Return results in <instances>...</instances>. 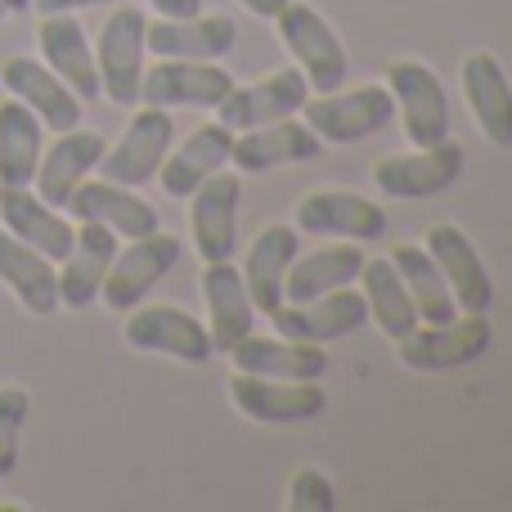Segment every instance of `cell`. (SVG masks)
Returning a JSON list of instances; mask_svg holds the SVG:
<instances>
[{"label": "cell", "instance_id": "cell-1", "mask_svg": "<svg viewBox=\"0 0 512 512\" xmlns=\"http://www.w3.org/2000/svg\"><path fill=\"white\" fill-rule=\"evenodd\" d=\"M270 23L279 27L283 50L297 59V68H301V77H306L310 95H328V90L342 86L351 59H346L342 36L333 32V23H328L315 5H306V0H288V5H283Z\"/></svg>", "mask_w": 512, "mask_h": 512}, {"label": "cell", "instance_id": "cell-2", "mask_svg": "<svg viewBox=\"0 0 512 512\" xmlns=\"http://www.w3.org/2000/svg\"><path fill=\"white\" fill-rule=\"evenodd\" d=\"M495 342L490 315H454L445 324H414L405 337H396V360L414 373H454L477 364Z\"/></svg>", "mask_w": 512, "mask_h": 512}, {"label": "cell", "instance_id": "cell-3", "mask_svg": "<svg viewBox=\"0 0 512 512\" xmlns=\"http://www.w3.org/2000/svg\"><path fill=\"white\" fill-rule=\"evenodd\" d=\"M306 126L319 135V144H360L369 135L387 131L396 117V99H391L387 81H364L351 90H328V95H310L301 104Z\"/></svg>", "mask_w": 512, "mask_h": 512}, {"label": "cell", "instance_id": "cell-4", "mask_svg": "<svg viewBox=\"0 0 512 512\" xmlns=\"http://www.w3.org/2000/svg\"><path fill=\"white\" fill-rule=\"evenodd\" d=\"M468 167V153L463 144L441 140V144H414L405 153H387V158L373 167V185H378L382 198H396V203H423V198H436L454 185Z\"/></svg>", "mask_w": 512, "mask_h": 512}, {"label": "cell", "instance_id": "cell-5", "mask_svg": "<svg viewBox=\"0 0 512 512\" xmlns=\"http://www.w3.org/2000/svg\"><path fill=\"white\" fill-rule=\"evenodd\" d=\"M144 18L140 5H117L99 27L95 68H99V95L117 108L140 104V77H144Z\"/></svg>", "mask_w": 512, "mask_h": 512}, {"label": "cell", "instance_id": "cell-6", "mask_svg": "<svg viewBox=\"0 0 512 512\" xmlns=\"http://www.w3.org/2000/svg\"><path fill=\"white\" fill-rule=\"evenodd\" d=\"M180 252H185L180 239L167 234V230H153V234H144V239H131L126 248H117L113 265H108L99 301H104L108 310H122L126 315V310L140 306V301L149 297L171 270H176Z\"/></svg>", "mask_w": 512, "mask_h": 512}, {"label": "cell", "instance_id": "cell-7", "mask_svg": "<svg viewBox=\"0 0 512 512\" xmlns=\"http://www.w3.org/2000/svg\"><path fill=\"white\" fill-rule=\"evenodd\" d=\"M126 346L144 355H167V360L180 364H207L216 355L212 333L207 324H198V315H189L185 306H171V301H158V306H131L126 315Z\"/></svg>", "mask_w": 512, "mask_h": 512}, {"label": "cell", "instance_id": "cell-8", "mask_svg": "<svg viewBox=\"0 0 512 512\" xmlns=\"http://www.w3.org/2000/svg\"><path fill=\"white\" fill-rule=\"evenodd\" d=\"M230 400L243 418H252L261 427L310 423V418H324L328 409V391L319 387V378L288 382V378H261V373H234Z\"/></svg>", "mask_w": 512, "mask_h": 512}, {"label": "cell", "instance_id": "cell-9", "mask_svg": "<svg viewBox=\"0 0 512 512\" xmlns=\"http://www.w3.org/2000/svg\"><path fill=\"white\" fill-rule=\"evenodd\" d=\"M292 225H297V234H315V239L373 243L387 234V212H382V203L355 194V189H310L297 198Z\"/></svg>", "mask_w": 512, "mask_h": 512}, {"label": "cell", "instance_id": "cell-10", "mask_svg": "<svg viewBox=\"0 0 512 512\" xmlns=\"http://www.w3.org/2000/svg\"><path fill=\"white\" fill-rule=\"evenodd\" d=\"M387 90L405 122L409 144H441L450 140V95L445 81L423 59H396L387 68Z\"/></svg>", "mask_w": 512, "mask_h": 512}, {"label": "cell", "instance_id": "cell-11", "mask_svg": "<svg viewBox=\"0 0 512 512\" xmlns=\"http://www.w3.org/2000/svg\"><path fill=\"white\" fill-rule=\"evenodd\" d=\"M171 140H176V122H171V108H153V104H140L126 122L122 140L113 149H104V180H117V185H149L158 176L162 158L171 153Z\"/></svg>", "mask_w": 512, "mask_h": 512}, {"label": "cell", "instance_id": "cell-12", "mask_svg": "<svg viewBox=\"0 0 512 512\" xmlns=\"http://www.w3.org/2000/svg\"><path fill=\"white\" fill-rule=\"evenodd\" d=\"M239 203L243 180L239 171H216L189 194V234H194L198 261H230L239 248Z\"/></svg>", "mask_w": 512, "mask_h": 512}, {"label": "cell", "instance_id": "cell-13", "mask_svg": "<svg viewBox=\"0 0 512 512\" xmlns=\"http://www.w3.org/2000/svg\"><path fill=\"white\" fill-rule=\"evenodd\" d=\"M234 90V77L207 59H158L140 77V104L153 108H216Z\"/></svg>", "mask_w": 512, "mask_h": 512}, {"label": "cell", "instance_id": "cell-14", "mask_svg": "<svg viewBox=\"0 0 512 512\" xmlns=\"http://www.w3.org/2000/svg\"><path fill=\"white\" fill-rule=\"evenodd\" d=\"M423 248L432 252L436 265H441L445 283H450L454 306L468 310V315H490V306H495V279H490L477 243H472L459 225L441 221V225H432V230L423 234Z\"/></svg>", "mask_w": 512, "mask_h": 512}, {"label": "cell", "instance_id": "cell-15", "mask_svg": "<svg viewBox=\"0 0 512 512\" xmlns=\"http://www.w3.org/2000/svg\"><path fill=\"white\" fill-rule=\"evenodd\" d=\"M306 99H310V86L301 77V68L292 63V68L256 77L252 86H234L216 104V122L230 126V131H252V126L279 122V117H297Z\"/></svg>", "mask_w": 512, "mask_h": 512}, {"label": "cell", "instance_id": "cell-16", "mask_svg": "<svg viewBox=\"0 0 512 512\" xmlns=\"http://www.w3.org/2000/svg\"><path fill=\"white\" fill-rule=\"evenodd\" d=\"M0 230H9L27 248L50 256L54 265L72 252V239H77V225L59 207L45 203L32 185H0Z\"/></svg>", "mask_w": 512, "mask_h": 512}, {"label": "cell", "instance_id": "cell-17", "mask_svg": "<svg viewBox=\"0 0 512 512\" xmlns=\"http://www.w3.org/2000/svg\"><path fill=\"white\" fill-rule=\"evenodd\" d=\"M274 333L292 337V342H337V337L355 333V328L369 319V306H364V292L355 288H337V292H324V297L315 301H283L279 310H274Z\"/></svg>", "mask_w": 512, "mask_h": 512}, {"label": "cell", "instance_id": "cell-18", "mask_svg": "<svg viewBox=\"0 0 512 512\" xmlns=\"http://www.w3.org/2000/svg\"><path fill=\"white\" fill-rule=\"evenodd\" d=\"M0 86H5V95H14L18 104L32 108L45 131H72V126H81V99L72 95L68 81L54 77L41 59H27V54L5 59L0 63Z\"/></svg>", "mask_w": 512, "mask_h": 512}, {"label": "cell", "instance_id": "cell-19", "mask_svg": "<svg viewBox=\"0 0 512 512\" xmlns=\"http://www.w3.org/2000/svg\"><path fill=\"white\" fill-rule=\"evenodd\" d=\"M72 221H99L117 234V239H144V234L162 230V216L153 203H144L131 185L117 180H81L68 198Z\"/></svg>", "mask_w": 512, "mask_h": 512}, {"label": "cell", "instance_id": "cell-20", "mask_svg": "<svg viewBox=\"0 0 512 512\" xmlns=\"http://www.w3.org/2000/svg\"><path fill=\"white\" fill-rule=\"evenodd\" d=\"M459 90L472 108V122L481 126L495 149H512V81L504 63L490 50H477L463 59L459 68Z\"/></svg>", "mask_w": 512, "mask_h": 512}, {"label": "cell", "instance_id": "cell-21", "mask_svg": "<svg viewBox=\"0 0 512 512\" xmlns=\"http://www.w3.org/2000/svg\"><path fill=\"white\" fill-rule=\"evenodd\" d=\"M104 149H108V140L99 131H81V126L59 131L50 149L41 153V167H36V180H32L36 194H41L50 207H68L72 189L99 171Z\"/></svg>", "mask_w": 512, "mask_h": 512}, {"label": "cell", "instance_id": "cell-22", "mask_svg": "<svg viewBox=\"0 0 512 512\" xmlns=\"http://www.w3.org/2000/svg\"><path fill=\"white\" fill-rule=\"evenodd\" d=\"M239 41V23L230 14H194V18H158L144 27V50L158 59H225Z\"/></svg>", "mask_w": 512, "mask_h": 512}, {"label": "cell", "instance_id": "cell-23", "mask_svg": "<svg viewBox=\"0 0 512 512\" xmlns=\"http://www.w3.org/2000/svg\"><path fill=\"white\" fill-rule=\"evenodd\" d=\"M203 301H207V333H212V346L221 355H230L234 342L252 333L256 324V306L252 292L243 283V270L230 261H203Z\"/></svg>", "mask_w": 512, "mask_h": 512}, {"label": "cell", "instance_id": "cell-24", "mask_svg": "<svg viewBox=\"0 0 512 512\" xmlns=\"http://www.w3.org/2000/svg\"><path fill=\"white\" fill-rule=\"evenodd\" d=\"M117 239L108 225L99 221H77V239H72V252L59 261V306L81 310L90 301H99V288H104V274L113 265Z\"/></svg>", "mask_w": 512, "mask_h": 512}, {"label": "cell", "instance_id": "cell-25", "mask_svg": "<svg viewBox=\"0 0 512 512\" xmlns=\"http://www.w3.org/2000/svg\"><path fill=\"white\" fill-rule=\"evenodd\" d=\"M36 45H41V63L54 77L68 81V90L86 104L99 99V68H95V50L86 41V27L72 14H45V23L36 27Z\"/></svg>", "mask_w": 512, "mask_h": 512}, {"label": "cell", "instance_id": "cell-26", "mask_svg": "<svg viewBox=\"0 0 512 512\" xmlns=\"http://www.w3.org/2000/svg\"><path fill=\"white\" fill-rule=\"evenodd\" d=\"M230 360L239 373H261V378H288L310 382L328 373V351L319 342H292V337H256L248 333L243 342L230 346Z\"/></svg>", "mask_w": 512, "mask_h": 512}, {"label": "cell", "instance_id": "cell-27", "mask_svg": "<svg viewBox=\"0 0 512 512\" xmlns=\"http://www.w3.org/2000/svg\"><path fill=\"white\" fill-rule=\"evenodd\" d=\"M319 153V135L310 131L306 122L297 117H279V122H265V126H252V131L234 135V149H230V162L239 171H274V167H292V162H310Z\"/></svg>", "mask_w": 512, "mask_h": 512}, {"label": "cell", "instance_id": "cell-28", "mask_svg": "<svg viewBox=\"0 0 512 512\" xmlns=\"http://www.w3.org/2000/svg\"><path fill=\"white\" fill-rule=\"evenodd\" d=\"M364 261V243H328V248H315V252H297V261L288 265L283 274V301H315L324 292H337V288H351L360 279Z\"/></svg>", "mask_w": 512, "mask_h": 512}, {"label": "cell", "instance_id": "cell-29", "mask_svg": "<svg viewBox=\"0 0 512 512\" xmlns=\"http://www.w3.org/2000/svg\"><path fill=\"white\" fill-rule=\"evenodd\" d=\"M301 252V234L297 225H265L261 234L252 239L248 256H243V283L252 292V306L256 315H274L283 306V274L288 265L297 261Z\"/></svg>", "mask_w": 512, "mask_h": 512}, {"label": "cell", "instance_id": "cell-30", "mask_svg": "<svg viewBox=\"0 0 512 512\" xmlns=\"http://www.w3.org/2000/svg\"><path fill=\"white\" fill-rule=\"evenodd\" d=\"M230 149H234V131L221 122H207L180 144L176 153H167L158 167L162 189L171 198H189L207 176H216L221 167H230Z\"/></svg>", "mask_w": 512, "mask_h": 512}, {"label": "cell", "instance_id": "cell-31", "mask_svg": "<svg viewBox=\"0 0 512 512\" xmlns=\"http://www.w3.org/2000/svg\"><path fill=\"white\" fill-rule=\"evenodd\" d=\"M0 283L32 315H54L59 310V270H54V261L27 248L9 230H0Z\"/></svg>", "mask_w": 512, "mask_h": 512}, {"label": "cell", "instance_id": "cell-32", "mask_svg": "<svg viewBox=\"0 0 512 512\" xmlns=\"http://www.w3.org/2000/svg\"><path fill=\"white\" fill-rule=\"evenodd\" d=\"M45 153V126L14 95L0 99V185H32Z\"/></svg>", "mask_w": 512, "mask_h": 512}, {"label": "cell", "instance_id": "cell-33", "mask_svg": "<svg viewBox=\"0 0 512 512\" xmlns=\"http://www.w3.org/2000/svg\"><path fill=\"white\" fill-rule=\"evenodd\" d=\"M360 283H364V306H369V319L391 337V342L405 337L409 328L418 324L414 297H409L400 270L391 265V256H369L364 270H360Z\"/></svg>", "mask_w": 512, "mask_h": 512}, {"label": "cell", "instance_id": "cell-34", "mask_svg": "<svg viewBox=\"0 0 512 512\" xmlns=\"http://www.w3.org/2000/svg\"><path fill=\"white\" fill-rule=\"evenodd\" d=\"M391 265L400 270L409 297H414L418 324H445V319H454L459 306H454V297H450V283H445L441 265L432 261V252H427L423 243H400V248H391Z\"/></svg>", "mask_w": 512, "mask_h": 512}, {"label": "cell", "instance_id": "cell-35", "mask_svg": "<svg viewBox=\"0 0 512 512\" xmlns=\"http://www.w3.org/2000/svg\"><path fill=\"white\" fill-rule=\"evenodd\" d=\"M32 414V396L23 387H0V481L18 468V436Z\"/></svg>", "mask_w": 512, "mask_h": 512}, {"label": "cell", "instance_id": "cell-36", "mask_svg": "<svg viewBox=\"0 0 512 512\" xmlns=\"http://www.w3.org/2000/svg\"><path fill=\"white\" fill-rule=\"evenodd\" d=\"M337 486L324 468H297L288 481V512H333Z\"/></svg>", "mask_w": 512, "mask_h": 512}, {"label": "cell", "instance_id": "cell-37", "mask_svg": "<svg viewBox=\"0 0 512 512\" xmlns=\"http://www.w3.org/2000/svg\"><path fill=\"white\" fill-rule=\"evenodd\" d=\"M36 14H77V9H95V5H113V0H32Z\"/></svg>", "mask_w": 512, "mask_h": 512}, {"label": "cell", "instance_id": "cell-38", "mask_svg": "<svg viewBox=\"0 0 512 512\" xmlns=\"http://www.w3.org/2000/svg\"><path fill=\"white\" fill-rule=\"evenodd\" d=\"M162 18H194L203 14V0H149Z\"/></svg>", "mask_w": 512, "mask_h": 512}, {"label": "cell", "instance_id": "cell-39", "mask_svg": "<svg viewBox=\"0 0 512 512\" xmlns=\"http://www.w3.org/2000/svg\"><path fill=\"white\" fill-rule=\"evenodd\" d=\"M243 9H248V14H256V18H265V23H270L274 14H279L283 5H288V0H239Z\"/></svg>", "mask_w": 512, "mask_h": 512}, {"label": "cell", "instance_id": "cell-40", "mask_svg": "<svg viewBox=\"0 0 512 512\" xmlns=\"http://www.w3.org/2000/svg\"><path fill=\"white\" fill-rule=\"evenodd\" d=\"M32 0H0V23H5L9 14H18V9H27Z\"/></svg>", "mask_w": 512, "mask_h": 512}]
</instances>
